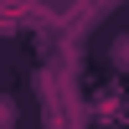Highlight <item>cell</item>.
<instances>
[{"label": "cell", "instance_id": "obj_1", "mask_svg": "<svg viewBox=\"0 0 129 129\" xmlns=\"http://www.w3.org/2000/svg\"><path fill=\"white\" fill-rule=\"evenodd\" d=\"M114 67H119V72H129V31L114 41Z\"/></svg>", "mask_w": 129, "mask_h": 129}, {"label": "cell", "instance_id": "obj_2", "mask_svg": "<svg viewBox=\"0 0 129 129\" xmlns=\"http://www.w3.org/2000/svg\"><path fill=\"white\" fill-rule=\"evenodd\" d=\"M10 124H16V98L0 93V129H10Z\"/></svg>", "mask_w": 129, "mask_h": 129}]
</instances>
